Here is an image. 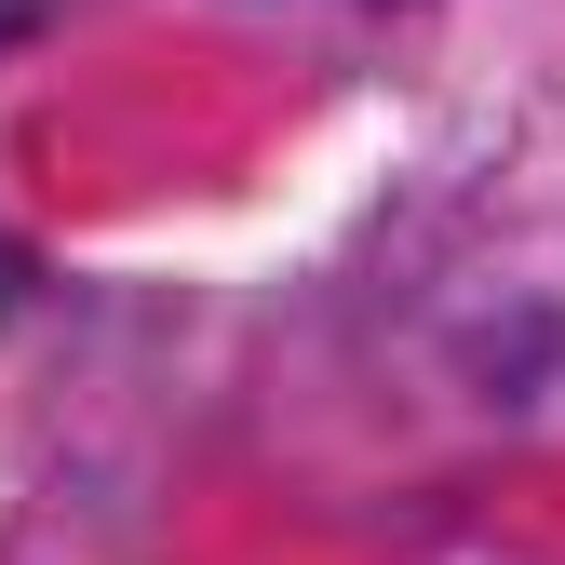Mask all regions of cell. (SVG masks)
Listing matches in <instances>:
<instances>
[{"label": "cell", "instance_id": "cell-1", "mask_svg": "<svg viewBox=\"0 0 565 565\" xmlns=\"http://www.w3.org/2000/svg\"><path fill=\"white\" fill-rule=\"evenodd\" d=\"M28 28H41V0H0V41H28Z\"/></svg>", "mask_w": 565, "mask_h": 565}]
</instances>
